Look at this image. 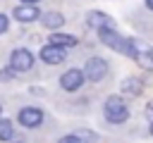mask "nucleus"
I'll list each match as a JSON object with an SVG mask.
<instances>
[{
    "label": "nucleus",
    "instance_id": "nucleus-10",
    "mask_svg": "<svg viewBox=\"0 0 153 143\" xmlns=\"http://www.w3.org/2000/svg\"><path fill=\"white\" fill-rule=\"evenodd\" d=\"M14 17L19 21H33V19H38V7L33 2H24V5L14 7Z\"/></svg>",
    "mask_w": 153,
    "mask_h": 143
},
{
    "label": "nucleus",
    "instance_id": "nucleus-18",
    "mask_svg": "<svg viewBox=\"0 0 153 143\" xmlns=\"http://www.w3.org/2000/svg\"><path fill=\"white\" fill-rule=\"evenodd\" d=\"M146 7H148V10H153V0H146Z\"/></svg>",
    "mask_w": 153,
    "mask_h": 143
},
{
    "label": "nucleus",
    "instance_id": "nucleus-7",
    "mask_svg": "<svg viewBox=\"0 0 153 143\" xmlns=\"http://www.w3.org/2000/svg\"><path fill=\"white\" fill-rule=\"evenodd\" d=\"M41 60L48 62V64H60V62H65V48L55 45V43H48V45L41 48Z\"/></svg>",
    "mask_w": 153,
    "mask_h": 143
},
{
    "label": "nucleus",
    "instance_id": "nucleus-3",
    "mask_svg": "<svg viewBox=\"0 0 153 143\" xmlns=\"http://www.w3.org/2000/svg\"><path fill=\"white\" fill-rule=\"evenodd\" d=\"M129 41H131V55L129 57H134L139 67L153 72V48L143 41H136V38H129Z\"/></svg>",
    "mask_w": 153,
    "mask_h": 143
},
{
    "label": "nucleus",
    "instance_id": "nucleus-19",
    "mask_svg": "<svg viewBox=\"0 0 153 143\" xmlns=\"http://www.w3.org/2000/svg\"><path fill=\"white\" fill-rule=\"evenodd\" d=\"M148 114H151V117H153V102H151V105H148Z\"/></svg>",
    "mask_w": 153,
    "mask_h": 143
},
{
    "label": "nucleus",
    "instance_id": "nucleus-12",
    "mask_svg": "<svg viewBox=\"0 0 153 143\" xmlns=\"http://www.w3.org/2000/svg\"><path fill=\"white\" fill-rule=\"evenodd\" d=\"M122 93H124V95H141V93H143V81H139V79H134V76L124 79V81H122Z\"/></svg>",
    "mask_w": 153,
    "mask_h": 143
},
{
    "label": "nucleus",
    "instance_id": "nucleus-1",
    "mask_svg": "<svg viewBox=\"0 0 153 143\" xmlns=\"http://www.w3.org/2000/svg\"><path fill=\"white\" fill-rule=\"evenodd\" d=\"M103 112H105V119L110 124H122L129 117V107L124 105V100L120 95H110L105 100V105H103Z\"/></svg>",
    "mask_w": 153,
    "mask_h": 143
},
{
    "label": "nucleus",
    "instance_id": "nucleus-13",
    "mask_svg": "<svg viewBox=\"0 0 153 143\" xmlns=\"http://www.w3.org/2000/svg\"><path fill=\"white\" fill-rule=\"evenodd\" d=\"M41 21H43L45 29H60V26L65 24V17H62L60 12H48V14L41 17Z\"/></svg>",
    "mask_w": 153,
    "mask_h": 143
},
{
    "label": "nucleus",
    "instance_id": "nucleus-11",
    "mask_svg": "<svg viewBox=\"0 0 153 143\" xmlns=\"http://www.w3.org/2000/svg\"><path fill=\"white\" fill-rule=\"evenodd\" d=\"M57 143H96V133L93 131H76V133L62 136Z\"/></svg>",
    "mask_w": 153,
    "mask_h": 143
},
{
    "label": "nucleus",
    "instance_id": "nucleus-4",
    "mask_svg": "<svg viewBox=\"0 0 153 143\" xmlns=\"http://www.w3.org/2000/svg\"><path fill=\"white\" fill-rule=\"evenodd\" d=\"M10 67H12L14 72H29V69L33 67V55H31L26 48H17V50L12 52V57H10Z\"/></svg>",
    "mask_w": 153,
    "mask_h": 143
},
{
    "label": "nucleus",
    "instance_id": "nucleus-8",
    "mask_svg": "<svg viewBox=\"0 0 153 143\" xmlns=\"http://www.w3.org/2000/svg\"><path fill=\"white\" fill-rule=\"evenodd\" d=\"M17 119H19V124H22V126L33 129V126H38V124L43 122V112H41L38 107H24V110H19Z\"/></svg>",
    "mask_w": 153,
    "mask_h": 143
},
{
    "label": "nucleus",
    "instance_id": "nucleus-17",
    "mask_svg": "<svg viewBox=\"0 0 153 143\" xmlns=\"http://www.w3.org/2000/svg\"><path fill=\"white\" fill-rule=\"evenodd\" d=\"M7 26H10V19H7V14H2V12H0V33H5V31H7Z\"/></svg>",
    "mask_w": 153,
    "mask_h": 143
},
{
    "label": "nucleus",
    "instance_id": "nucleus-6",
    "mask_svg": "<svg viewBox=\"0 0 153 143\" xmlns=\"http://www.w3.org/2000/svg\"><path fill=\"white\" fill-rule=\"evenodd\" d=\"M105 72H108V64H105V60H100V57H91V60L86 62V67H84V74H86L88 81H100V79L105 76Z\"/></svg>",
    "mask_w": 153,
    "mask_h": 143
},
{
    "label": "nucleus",
    "instance_id": "nucleus-2",
    "mask_svg": "<svg viewBox=\"0 0 153 143\" xmlns=\"http://www.w3.org/2000/svg\"><path fill=\"white\" fill-rule=\"evenodd\" d=\"M98 36H100V41H103L110 50L122 52V55H131V41L124 38V36H120L115 29H98Z\"/></svg>",
    "mask_w": 153,
    "mask_h": 143
},
{
    "label": "nucleus",
    "instance_id": "nucleus-21",
    "mask_svg": "<svg viewBox=\"0 0 153 143\" xmlns=\"http://www.w3.org/2000/svg\"><path fill=\"white\" fill-rule=\"evenodd\" d=\"M151 136H153V122H151Z\"/></svg>",
    "mask_w": 153,
    "mask_h": 143
},
{
    "label": "nucleus",
    "instance_id": "nucleus-15",
    "mask_svg": "<svg viewBox=\"0 0 153 143\" xmlns=\"http://www.w3.org/2000/svg\"><path fill=\"white\" fill-rule=\"evenodd\" d=\"M10 138H12V122L0 119V141H10Z\"/></svg>",
    "mask_w": 153,
    "mask_h": 143
},
{
    "label": "nucleus",
    "instance_id": "nucleus-9",
    "mask_svg": "<svg viewBox=\"0 0 153 143\" xmlns=\"http://www.w3.org/2000/svg\"><path fill=\"white\" fill-rule=\"evenodd\" d=\"M86 24L91 29H115V19L108 17L105 12H88L86 14Z\"/></svg>",
    "mask_w": 153,
    "mask_h": 143
},
{
    "label": "nucleus",
    "instance_id": "nucleus-5",
    "mask_svg": "<svg viewBox=\"0 0 153 143\" xmlns=\"http://www.w3.org/2000/svg\"><path fill=\"white\" fill-rule=\"evenodd\" d=\"M84 81H86V74H84L81 69H67V72L60 76V86H62L65 91H76V88H81Z\"/></svg>",
    "mask_w": 153,
    "mask_h": 143
},
{
    "label": "nucleus",
    "instance_id": "nucleus-14",
    "mask_svg": "<svg viewBox=\"0 0 153 143\" xmlns=\"http://www.w3.org/2000/svg\"><path fill=\"white\" fill-rule=\"evenodd\" d=\"M48 43H55V45H62V48H74L79 41L74 36H69V33H53Z\"/></svg>",
    "mask_w": 153,
    "mask_h": 143
},
{
    "label": "nucleus",
    "instance_id": "nucleus-20",
    "mask_svg": "<svg viewBox=\"0 0 153 143\" xmlns=\"http://www.w3.org/2000/svg\"><path fill=\"white\" fill-rule=\"evenodd\" d=\"M22 2H33V5H36V2H38V0H22Z\"/></svg>",
    "mask_w": 153,
    "mask_h": 143
},
{
    "label": "nucleus",
    "instance_id": "nucleus-16",
    "mask_svg": "<svg viewBox=\"0 0 153 143\" xmlns=\"http://www.w3.org/2000/svg\"><path fill=\"white\" fill-rule=\"evenodd\" d=\"M14 74H17V72H14L12 67H10V69H0V79H2V81H10Z\"/></svg>",
    "mask_w": 153,
    "mask_h": 143
}]
</instances>
